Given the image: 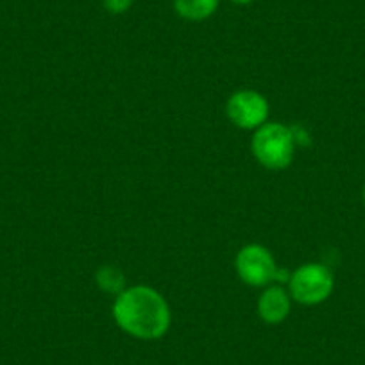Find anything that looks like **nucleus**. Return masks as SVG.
I'll return each mask as SVG.
<instances>
[{
  "instance_id": "nucleus-11",
  "label": "nucleus",
  "mask_w": 365,
  "mask_h": 365,
  "mask_svg": "<svg viewBox=\"0 0 365 365\" xmlns=\"http://www.w3.org/2000/svg\"><path fill=\"white\" fill-rule=\"evenodd\" d=\"M231 2H235V4H240V6H247V4H251V2H255V0H231Z\"/></svg>"
},
{
  "instance_id": "nucleus-3",
  "label": "nucleus",
  "mask_w": 365,
  "mask_h": 365,
  "mask_svg": "<svg viewBox=\"0 0 365 365\" xmlns=\"http://www.w3.org/2000/svg\"><path fill=\"white\" fill-rule=\"evenodd\" d=\"M235 269L242 282L249 287H269V283H289L290 274L274 262L272 252L259 244L245 245L235 258Z\"/></svg>"
},
{
  "instance_id": "nucleus-10",
  "label": "nucleus",
  "mask_w": 365,
  "mask_h": 365,
  "mask_svg": "<svg viewBox=\"0 0 365 365\" xmlns=\"http://www.w3.org/2000/svg\"><path fill=\"white\" fill-rule=\"evenodd\" d=\"M290 131H292L296 147H299V145L301 147H308L312 143L310 135H308V131L303 128V125H294V128H290Z\"/></svg>"
},
{
  "instance_id": "nucleus-7",
  "label": "nucleus",
  "mask_w": 365,
  "mask_h": 365,
  "mask_svg": "<svg viewBox=\"0 0 365 365\" xmlns=\"http://www.w3.org/2000/svg\"><path fill=\"white\" fill-rule=\"evenodd\" d=\"M220 0H174V9L188 22H202L219 8Z\"/></svg>"
},
{
  "instance_id": "nucleus-2",
  "label": "nucleus",
  "mask_w": 365,
  "mask_h": 365,
  "mask_svg": "<svg viewBox=\"0 0 365 365\" xmlns=\"http://www.w3.org/2000/svg\"><path fill=\"white\" fill-rule=\"evenodd\" d=\"M251 149L259 165L269 170H285L294 160L296 142L289 125L265 122L255 131Z\"/></svg>"
},
{
  "instance_id": "nucleus-5",
  "label": "nucleus",
  "mask_w": 365,
  "mask_h": 365,
  "mask_svg": "<svg viewBox=\"0 0 365 365\" xmlns=\"http://www.w3.org/2000/svg\"><path fill=\"white\" fill-rule=\"evenodd\" d=\"M226 113L237 128L256 131L269 118V103L258 91L240 90L227 99Z\"/></svg>"
},
{
  "instance_id": "nucleus-8",
  "label": "nucleus",
  "mask_w": 365,
  "mask_h": 365,
  "mask_svg": "<svg viewBox=\"0 0 365 365\" xmlns=\"http://www.w3.org/2000/svg\"><path fill=\"white\" fill-rule=\"evenodd\" d=\"M96 282L101 290L113 296H118L125 290V274L113 265L101 267L96 274Z\"/></svg>"
},
{
  "instance_id": "nucleus-6",
  "label": "nucleus",
  "mask_w": 365,
  "mask_h": 365,
  "mask_svg": "<svg viewBox=\"0 0 365 365\" xmlns=\"http://www.w3.org/2000/svg\"><path fill=\"white\" fill-rule=\"evenodd\" d=\"M290 294L282 285L267 287L258 299V315L267 324H279L290 314Z\"/></svg>"
},
{
  "instance_id": "nucleus-1",
  "label": "nucleus",
  "mask_w": 365,
  "mask_h": 365,
  "mask_svg": "<svg viewBox=\"0 0 365 365\" xmlns=\"http://www.w3.org/2000/svg\"><path fill=\"white\" fill-rule=\"evenodd\" d=\"M113 317L122 331L140 340L161 339L172 322L167 299L147 285L129 287L118 294L113 303Z\"/></svg>"
},
{
  "instance_id": "nucleus-9",
  "label": "nucleus",
  "mask_w": 365,
  "mask_h": 365,
  "mask_svg": "<svg viewBox=\"0 0 365 365\" xmlns=\"http://www.w3.org/2000/svg\"><path fill=\"white\" fill-rule=\"evenodd\" d=\"M135 0H103V6L111 15H122L133 6Z\"/></svg>"
},
{
  "instance_id": "nucleus-12",
  "label": "nucleus",
  "mask_w": 365,
  "mask_h": 365,
  "mask_svg": "<svg viewBox=\"0 0 365 365\" xmlns=\"http://www.w3.org/2000/svg\"><path fill=\"white\" fill-rule=\"evenodd\" d=\"M364 202H365V185H364Z\"/></svg>"
},
{
  "instance_id": "nucleus-4",
  "label": "nucleus",
  "mask_w": 365,
  "mask_h": 365,
  "mask_svg": "<svg viewBox=\"0 0 365 365\" xmlns=\"http://www.w3.org/2000/svg\"><path fill=\"white\" fill-rule=\"evenodd\" d=\"M333 287L335 279L331 270L322 263H304L290 274L289 279L290 297L307 307L324 303L331 296Z\"/></svg>"
}]
</instances>
